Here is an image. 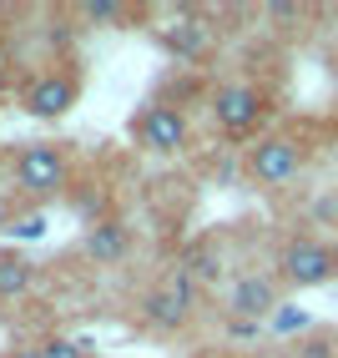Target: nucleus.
Returning a JSON list of instances; mask_svg holds the SVG:
<instances>
[{
	"mask_svg": "<svg viewBox=\"0 0 338 358\" xmlns=\"http://www.w3.org/2000/svg\"><path fill=\"white\" fill-rule=\"evenodd\" d=\"M15 187L31 202L61 197L71 187V157H66V147H56V141H31V147H20V157H15Z\"/></svg>",
	"mask_w": 338,
	"mask_h": 358,
	"instance_id": "nucleus-1",
	"label": "nucleus"
},
{
	"mask_svg": "<svg viewBox=\"0 0 338 358\" xmlns=\"http://www.w3.org/2000/svg\"><path fill=\"white\" fill-rule=\"evenodd\" d=\"M303 147L293 136H258L248 157H243V172L258 182V187H268V192H278V187H288L298 172H303Z\"/></svg>",
	"mask_w": 338,
	"mask_h": 358,
	"instance_id": "nucleus-2",
	"label": "nucleus"
},
{
	"mask_svg": "<svg viewBox=\"0 0 338 358\" xmlns=\"http://www.w3.org/2000/svg\"><path fill=\"white\" fill-rule=\"evenodd\" d=\"M278 268H283V282H293V288H323L338 278V248L323 237H293L283 248Z\"/></svg>",
	"mask_w": 338,
	"mask_h": 358,
	"instance_id": "nucleus-3",
	"label": "nucleus"
},
{
	"mask_svg": "<svg viewBox=\"0 0 338 358\" xmlns=\"http://www.w3.org/2000/svg\"><path fill=\"white\" fill-rule=\"evenodd\" d=\"M212 116L217 127L232 131V136H248L262 116H268V91L253 86V81H227L212 91Z\"/></svg>",
	"mask_w": 338,
	"mask_h": 358,
	"instance_id": "nucleus-4",
	"label": "nucleus"
},
{
	"mask_svg": "<svg viewBox=\"0 0 338 358\" xmlns=\"http://www.w3.org/2000/svg\"><path fill=\"white\" fill-rule=\"evenodd\" d=\"M132 136H136V147H141V152H152V157H172V152L187 147V116H182L177 106L152 101V106L132 122Z\"/></svg>",
	"mask_w": 338,
	"mask_h": 358,
	"instance_id": "nucleus-5",
	"label": "nucleus"
},
{
	"mask_svg": "<svg viewBox=\"0 0 338 358\" xmlns=\"http://www.w3.org/2000/svg\"><path fill=\"white\" fill-rule=\"evenodd\" d=\"M278 278L268 273H248V278H237L232 288H227V318H248V323H262V318H273L278 313Z\"/></svg>",
	"mask_w": 338,
	"mask_h": 358,
	"instance_id": "nucleus-6",
	"label": "nucleus"
},
{
	"mask_svg": "<svg viewBox=\"0 0 338 358\" xmlns=\"http://www.w3.org/2000/svg\"><path fill=\"white\" fill-rule=\"evenodd\" d=\"M76 96H81V81L71 71H45V76H36L26 86V111L41 116V122H56V116L76 106Z\"/></svg>",
	"mask_w": 338,
	"mask_h": 358,
	"instance_id": "nucleus-7",
	"label": "nucleus"
},
{
	"mask_svg": "<svg viewBox=\"0 0 338 358\" xmlns=\"http://www.w3.org/2000/svg\"><path fill=\"white\" fill-rule=\"evenodd\" d=\"M141 323H147V328H157V333H177L187 318H192V303L172 288V282H157V288H147V293H141Z\"/></svg>",
	"mask_w": 338,
	"mask_h": 358,
	"instance_id": "nucleus-8",
	"label": "nucleus"
},
{
	"mask_svg": "<svg viewBox=\"0 0 338 358\" xmlns=\"http://www.w3.org/2000/svg\"><path fill=\"white\" fill-rule=\"evenodd\" d=\"M162 41L172 45L177 56H187V61H202V56L212 51V26H207L202 15H187V10H182V15L172 20V26H162Z\"/></svg>",
	"mask_w": 338,
	"mask_h": 358,
	"instance_id": "nucleus-9",
	"label": "nucleus"
},
{
	"mask_svg": "<svg viewBox=\"0 0 338 358\" xmlns=\"http://www.w3.org/2000/svg\"><path fill=\"white\" fill-rule=\"evenodd\" d=\"M127 248H132V237H127V227L122 222H96L86 237H81V252L91 257V262H122L127 257Z\"/></svg>",
	"mask_w": 338,
	"mask_h": 358,
	"instance_id": "nucleus-10",
	"label": "nucleus"
},
{
	"mask_svg": "<svg viewBox=\"0 0 338 358\" xmlns=\"http://www.w3.org/2000/svg\"><path fill=\"white\" fill-rule=\"evenodd\" d=\"M177 268L192 282H217V278H223V252H212L207 243H187L182 257H177Z\"/></svg>",
	"mask_w": 338,
	"mask_h": 358,
	"instance_id": "nucleus-11",
	"label": "nucleus"
},
{
	"mask_svg": "<svg viewBox=\"0 0 338 358\" xmlns=\"http://www.w3.org/2000/svg\"><path fill=\"white\" fill-rule=\"evenodd\" d=\"M31 278H36L31 257H20V252H0V303L20 298V293L31 288Z\"/></svg>",
	"mask_w": 338,
	"mask_h": 358,
	"instance_id": "nucleus-12",
	"label": "nucleus"
},
{
	"mask_svg": "<svg viewBox=\"0 0 338 358\" xmlns=\"http://www.w3.org/2000/svg\"><path fill=\"white\" fill-rule=\"evenodd\" d=\"M132 10L116 6V0H86L81 6V20H91V26H116V20H127Z\"/></svg>",
	"mask_w": 338,
	"mask_h": 358,
	"instance_id": "nucleus-13",
	"label": "nucleus"
},
{
	"mask_svg": "<svg viewBox=\"0 0 338 358\" xmlns=\"http://www.w3.org/2000/svg\"><path fill=\"white\" fill-rule=\"evenodd\" d=\"M36 348H41V358H86V343H76V338H45Z\"/></svg>",
	"mask_w": 338,
	"mask_h": 358,
	"instance_id": "nucleus-14",
	"label": "nucleus"
},
{
	"mask_svg": "<svg viewBox=\"0 0 338 358\" xmlns=\"http://www.w3.org/2000/svg\"><path fill=\"white\" fill-rule=\"evenodd\" d=\"M273 328H278V333H293V328H308V313H293V308H283V313H273Z\"/></svg>",
	"mask_w": 338,
	"mask_h": 358,
	"instance_id": "nucleus-15",
	"label": "nucleus"
},
{
	"mask_svg": "<svg viewBox=\"0 0 338 358\" xmlns=\"http://www.w3.org/2000/svg\"><path fill=\"white\" fill-rule=\"evenodd\" d=\"M227 333H232V338H258V323H248V318H227Z\"/></svg>",
	"mask_w": 338,
	"mask_h": 358,
	"instance_id": "nucleus-16",
	"label": "nucleus"
},
{
	"mask_svg": "<svg viewBox=\"0 0 338 358\" xmlns=\"http://www.w3.org/2000/svg\"><path fill=\"white\" fill-rule=\"evenodd\" d=\"M15 232H20V237H41L45 222H41V217H26V222H15Z\"/></svg>",
	"mask_w": 338,
	"mask_h": 358,
	"instance_id": "nucleus-17",
	"label": "nucleus"
},
{
	"mask_svg": "<svg viewBox=\"0 0 338 358\" xmlns=\"http://www.w3.org/2000/svg\"><path fill=\"white\" fill-rule=\"evenodd\" d=\"M6 358H41V348H10Z\"/></svg>",
	"mask_w": 338,
	"mask_h": 358,
	"instance_id": "nucleus-18",
	"label": "nucleus"
},
{
	"mask_svg": "<svg viewBox=\"0 0 338 358\" xmlns=\"http://www.w3.org/2000/svg\"><path fill=\"white\" fill-rule=\"evenodd\" d=\"M0 227H6V197H0Z\"/></svg>",
	"mask_w": 338,
	"mask_h": 358,
	"instance_id": "nucleus-19",
	"label": "nucleus"
},
{
	"mask_svg": "<svg viewBox=\"0 0 338 358\" xmlns=\"http://www.w3.org/2000/svg\"><path fill=\"white\" fill-rule=\"evenodd\" d=\"M202 358H217V353H202Z\"/></svg>",
	"mask_w": 338,
	"mask_h": 358,
	"instance_id": "nucleus-20",
	"label": "nucleus"
},
{
	"mask_svg": "<svg viewBox=\"0 0 338 358\" xmlns=\"http://www.w3.org/2000/svg\"><path fill=\"white\" fill-rule=\"evenodd\" d=\"M0 61H6V56H0Z\"/></svg>",
	"mask_w": 338,
	"mask_h": 358,
	"instance_id": "nucleus-21",
	"label": "nucleus"
}]
</instances>
